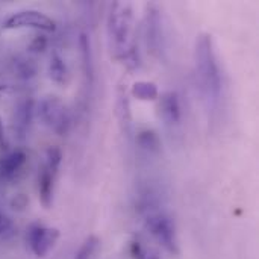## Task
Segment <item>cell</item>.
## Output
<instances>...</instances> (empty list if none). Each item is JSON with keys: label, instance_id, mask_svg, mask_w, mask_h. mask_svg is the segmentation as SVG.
<instances>
[{"label": "cell", "instance_id": "obj_1", "mask_svg": "<svg viewBox=\"0 0 259 259\" xmlns=\"http://www.w3.org/2000/svg\"><path fill=\"white\" fill-rule=\"evenodd\" d=\"M108 36L115 58L137 65L134 11L129 3H114L108 17Z\"/></svg>", "mask_w": 259, "mask_h": 259}, {"label": "cell", "instance_id": "obj_2", "mask_svg": "<svg viewBox=\"0 0 259 259\" xmlns=\"http://www.w3.org/2000/svg\"><path fill=\"white\" fill-rule=\"evenodd\" d=\"M196 74L200 91L209 105H217L222 93V76L211 35L202 33L196 42Z\"/></svg>", "mask_w": 259, "mask_h": 259}, {"label": "cell", "instance_id": "obj_3", "mask_svg": "<svg viewBox=\"0 0 259 259\" xmlns=\"http://www.w3.org/2000/svg\"><path fill=\"white\" fill-rule=\"evenodd\" d=\"M146 228L150 232V235L171 255H179V244H178V234L175 222L162 214L156 212L147 217Z\"/></svg>", "mask_w": 259, "mask_h": 259}, {"label": "cell", "instance_id": "obj_4", "mask_svg": "<svg viewBox=\"0 0 259 259\" xmlns=\"http://www.w3.org/2000/svg\"><path fill=\"white\" fill-rule=\"evenodd\" d=\"M39 117L55 134L65 135L70 129V112L59 97L49 96L39 103Z\"/></svg>", "mask_w": 259, "mask_h": 259}, {"label": "cell", "instance_id": "obj_5", "mask_svg": "<svg viewBox=\"0 0 259 259\" xmlns=\"http://www.w3.org/2000/svg\"><path fill=\"white\" fill-rule=\"evenodd\" d=\"M3 27L5 29L32 27V29H39L42 32H53L56 29V24L46 14H42L39 11L27 9V11H20V12L9 15L3 23Z\"/></svg>", "mask_w": 259, "mask_h": 259}, {"label": "cell", "instance_id": "obj_6", "mask_svg": "<svg viewBox=\"0 0 259 259\" xmlns=\"http://www.w3.org/2000/svg\"><path fill=\"white\" fill-rule=\"evenodd\" d=\"M59 240V231L55 228H46L42 225H33L27 232V241L38 258H44L55 247Z\"/></svg>", "mask_w": 259, "mask_h": 259}, {"label": "cell", "instance_id": "obj_7", "mask_svg": "<svg viewBox=\"0 0 259 259\" xmlns=\"http://www.w3.org/2000/svg\"><path fill=\"white\" fill-rule=\"evenodd\" d=\"M55 179H56V175L42 164L38 173V193H39V200L46 209H49L53 202Z\"/></svg>", "mask_w": 259, "mask_h": 259}, {"label": "cell", "instance_id": "obj_8", "mask_svg": "<svg viewBox=\"0 0 259 259\" xmlns=\"http://www.w3.org/2000/svg\"><path fill=\"white\" fill-rule=\"evenodd\" d=\"M159 109H161L162 118L167 123H170V124L179 123V120H181V105H179V97H178L176 93L168 91V93L162 94Z\"/></svg>", "mask_w": 259, "mask_h": 259}, {"label": "cell", "instance_id": "obj_9", "mask_svg": "<svg viewBox=\"0 0 259 259\" xmlns=\"http://www.w3.org/2000/svg\"><path fill=\"white\" fill-rule=\"evenodd\" d=\"M26 162V153L21 150H15L9 155H6L0 161V178L2 179H12L18 170L24 165Z\"/></svg>", "mask_w": 259, "mask_h": 259}, {"label": "cell", "instance_id": "obj_10", "mask_svg": "<svg viewBox=\"0 0 259 259\" xmlns=\"http://www.w3.org/2000/svg\"><path fill=\"white\" fill-rule=\"evenodd\" d=\"M161 18L158 11H155L153 8L147 12V42L150 44V47L153 50H158L161 46Z\"/></svg>", "mask_w": 259, "mask_h": 259}, {"label": "cell", "instance_id": "obj_11", "mask_svg": "<svg viewBox=\"0 0 259 259\" xmlns=\"http://www.w3.org/2000/svg\"><path fill=\"white\" fill-rule=\"evenodd\" d=\"M117 115H118V120H120V124H121L124 134H129L131 127H132V114H131V105H129L127 94L123 88H120L118 94H117Z\"/></svg>", "mask_w": 259, "mask_h": 259}, {"label": "cell", "instance_id": "obj_12", "mask_svg": "<svg viewBox=\"0 0 259 259\" xmlns=\"http://www.w3.org/2000/svg\"><path fill=\"white\" fill-rule=\"evenodd\" d=\"M131 94L138 99V100H143V102H153L159 97V91H158V87L153 83V82H147V80H140V82H135L132 85V90H131Z\"/></svg>", "mask_w": 259, "mask_h": 259}, {"label": "cell", "instance_id": "obj_13", "mask_svg": "<svg viewBox=\"0 0 259 259\" xmlns=\"http://www.w3.org/2000/svg\"><path fill=\"white\" fill-rule=\"evenodd\" d=\"M137 143L143 150H146L149 153H159L161 152V140H159L158 134L153 131H149V129L141 131L137 137Z\"/></svg>", "mask_w": 259, "mask_h": 259}, {"label": "cell", "instance_id": "obj_14", "mask_svg": "<svg viewBox=\"0 0 259 259\" xmlns=\"http://www.w3.org/2000/svg\"><path fill=\"white\" fill-rule=\"evenodd\" d=\"M79 44H80V53H82V64H83V71H85V76L88 77L90 83L93 82V77H94V68H93V53H91V46H90V38L87 33H82L80 35V39H79Z\"/></svg>", "mask_w": 259, "mask_h": 259}, {"label": "cell", "instance_id": "obj_15", "mask_svg": "<svg viewBox=\"0 0 259 259\" xmlns=\"http://www.w3.org/2000/svg\"><path fill=\"white\" fill-rule=\"evenodd\" d=\"M49 76L53 82L56 83H64L68 77V71H67V65L64 62V59L53 53L50 58V64H49Z\"/></svg>", "mask_w": 259, "mask_h": 259}, {"label": "cell", "instance_id": "obj_16", "mask_svg": "<svg viewBox=\"0 0 259 259\" xmlns=\"http://www.w3.org/2000/svg\"><path fill=\"white\" fill-rule=\"evenodd\" d=\"M99 250H100V240L96 235H91L82 243L74 259H96Z\"/></svg>", "mask_w": 259, "mask_h": 259}, {"label": "cell", "instance_id": "obj_17", "mask_svg": "<svg viewBox=\"0 0 259 259\" xmlns=\"http://www.w3.org/2000/svg\"><path fill=\"white\" fill-rule=\"evenodd\" d=\"M131 253H132V258L134 259H159V255H158L156 250H153L150 247H146L138 240L132 241V244H131Z\"/></svg>", "mask_w": 259, "mask_h": 259}, {"label": "cell", "instance_id": "obj_18", "mask_svg": "<svg viewBox=\"0 0 259 259\" xmlns=\"http://www.w3.org/2000/svg\"><path fill=\"white\" fill-rule=\"evenodd\" d=\"M61 161H62V153L58 147H49L46 150V156H44V165L52 170L55 175H58V170H59V165H61Z\"/></svg>", "mask_w": 259, "mask_h": 259}, {"label": "cell", "instance_id": "obj_19", "mask_svg": "<svg viewBox=\"0 0 259 259\" xmlns=\"http://www.w3.org/2000/svg\"><path fill=\"white\" fill-rule=\"evenodd\" d=\"M32 105L33 102L32 100H26L23 103H20L18 109H17V123L20 127H26L30 121V117H32Z\"/></svg>", "mask_w": 259, "mask_h": 259}, {"label": "cell", "instance_id": "obj_20", "mask_svg": "<svg viewBox=\"0 0 259 259\" xmlns=\"http://www.w3.org/2000/svg\"><path fill=\"white\" fill-rule=\"evenodd\" d=\"M12 231V222L8 215L0 212V235H6Z\"/></svg>", "mask_w": 259, "mask_h": 259}, {"label": "cell", "instance_id": "obj_21", "mask_svg": "<svg viewBox=\"0 0 259 259\" xmlns=\"http://www.w3.org/2000/svg\"><path fill=\"white\" fill-rule=\"evenodd\" d=\"M47 46V39L46 36H35V39L30 44V50L33 52H42Z\"/></svg>", "mask_w": 259, "mask_h": 259}, {"label": "cell", "instance_id": "obj_22", "mask_svg": "<svg viewBox=\"0 0 259 259\" xmlns=\"http://www.w3.org/2000/svg\"><path fill=\"white\" fill-rule=\"evenodd\" d=\"M26 203H27V200H26V197H24L23 194L17 196V197L12 200V205H14L15 208H24V206H26Z\"/></svg>", "mask_w": 259, "mask_h": 259}, {"label": "cell", "instance_id": "obj_23", "mask_svg": "<svg viewBox=\"0 0 259 259\" xmlns=\"http://www.w3.org/2000/svg\"><path fill=\"white\" fill-rule=\"evenodd\" d=\"M6 147H8V143H6V137H5V127H3V123L0 118V150H3Z\"/></svg>", "mask_w": 259, "mask_h": 259}]
</instances>
